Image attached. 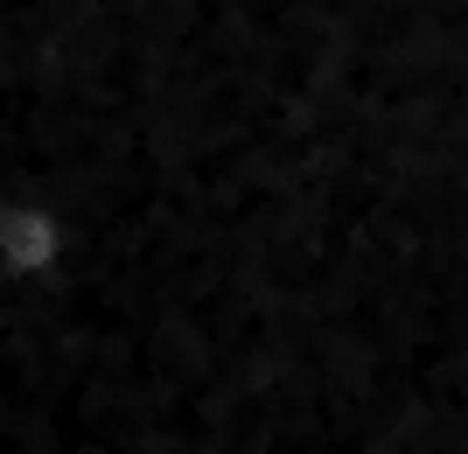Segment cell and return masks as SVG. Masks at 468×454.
Instances as JSON below:
<instances>
[{"instance_id": "obj_1", "label": "cell", "mask_w": 468, "mask_h": 454, "mask_svg": "<svg viewBox=\"0 0 468 454\" xmlns=\"http://www.w3.org/2000/svg\"><path fill=\"white\" fill-rule=\"evenodd\" d=\"M63 266V224L36 196H0V280L7 287H42Z\"/></svg>"}]
</instances>
